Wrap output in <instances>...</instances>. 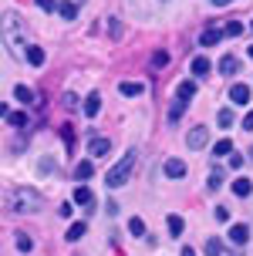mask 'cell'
<instances>
[{"label": "cell", "instance_id": "cell-1", "mask_svg": "<svg viewBox=\"0 0 253 256\" xmlns=\"http://www.w3.org/2000/svg\"><path fill=\"white\" fill-rule=\"evenodd\" d=\"M41 206H44V196L38 189H31V186H21V189L11 196V209L14 212H38Z\"/></svg>", "mask_w": 253, "mask_h": 256}, {"label": "cell", "instance_id": "cell-2", "mask_svg": "<svg viewBox=\"0 0 253 256\" xmlns=\"http://www.w3.org/2000/svg\"><path fill=\"white\" fill-rule=\"evenodd\" d=\"M132 168H135V152L122 155V162H118V166H112L108 172H105V186H112V189L125 186V182H128V176H132Z\"/></svg>", "mask_w": 253, "mask_h": 256}, {"label": "cell", "instance_id": "cell-3", "mask_svg": "<svg viewBox=\"0 0 253 256\" xmlns=\"http://www.w3.org/2000/svg\"><path fill=\"white\" fill-rule=\"evenodd\" d=\"M226 240H229L233 246H246V243H250V226H246V222H236V226H229Z\"/></svg>", "mask_w": 253, "mask_h": 256}, {"label": "cell", "instance_id": "cell-4", "mask_svg": "<svg viewBox=\"0 0 253 256\" xmlns=\"http://www.w3.org/2000/svg\"><path fill=\"white\" fill-rule=\"evenodd\" d=\"M223 38H226V27H206L199 34V44L202 48H213V44H219Z\"/></svg>", "mask_w": 253, "mask_h": 256}, {"label": "cell", "instance_id": "cell-5", "mask_svg": "<svg viewBox=\"0 0 253 256\" xmlns=\"http://www.w3.org/2000/svg\"><path fill=\"white\" fill-rule=\"evenodd\" d=\"M206 142H209V128H202V125H196L189 135H186V145H189V148H202Z\"/></svg>", "mask_w": 253, "mask_h": 256}, {"label": "cell", "instance_id": "cell-6", "mask_svg": "<svg viewBox=\"0 0 253 256\" xmlns=\"http://www.w3.org/2000/svg\"><path fill=\"white\" fill-rule=\"evenodd\" d=\"M165 176L169 179H182L186 176V162L182 158H165Z\"/></svg>", "mask_w": 253, "mask_h": 256}, {"label": "cell", "instance_id": "cell-7", "mask_svg": "<svg viewBox=\"0 0 253 256\" xmlns=\"http://www.w3.org/2000/svg\"><path fill=\"white\" fill-rule=\"evenodd\" d=\"M206 256H233V253L219 243V236H209V240H206Z\"/></svg>", "mask_w": 253, "mask_h": 256}, {"label": "cell", "instance_id": "cell-8", "mask_svg": "<svg viewBox=\"0 0 253 256\" xmlns=\"http://www.w3.org/2000/svg\"><path fill=\"white\" fill-rule=\"evenodd\" d=\"M108 148H112V142H108V138H91V145H88V152L95 155V158H105Z\"/></svg>", "mask_w": 253, "mask_h": 256}, {"label": "cell", "instance_id": "cell-9", "mask_svg": "<svg viewBox=\"0 0 253 256\" xmlns=\"http://www.w3.org/2000/svg\"><path fill=\"white\" fill-rule=\"evenodd\" d=\"M229 98H233V104H246L250 102V88L246 84H233L229 88Z\"/></svg>", "mask_w": 253, "mask_h": 256}, {"label": "cell", "instance_id": "cell-10", "mask_svg": "<svg viewBox=\"0 0 253 256\" xmlns=\"http://www.w3.org/2000/svg\"><path fill=\"white\" fill-rule=\"evenodd\" d=\"M186 108H189V102H186V98H179V94H176V102H172V108H169V122H179Z\"/></svg>", "mask_w": 253, "mask_h": 256}, {"label": "cell", "instance_id": "cell-11", "mask_svg": "<svg viewBox=\"0 0 253 256\" xmlns=\"http://www.w3.org/2000/svg\"><path fill=\"white\" fill-rule=\"evenodd\" d=\"M98 112H101V94H88V98H85V115L95 118Z\"/></svg>", "mask_w": 253, "mask_h": 256}, {"label": "cell", "instance_id": "cell-12", "mask_svg": "<svg viewBox=\"0 0 253 256\" xmlns=\"http://www.w3.org/2000/svg\"><path fill=\"white\" fill-rule=\"evenodd\" d=\"M75 202L78 206H91V202H95V196H91L88 186H75Z\"/></svg>", "mask_w": 253, "mask_h": 256}, {"label": "cell", "instance_id": "cell-13", "mask_svg": "<svg viewBox=\"0 0 253 256\" xmlns=\"http://www.w3.org/2000/svg\"><path fill=\"white\" fill-rule=\"evenodd\" d=\"M118 91H122L125 98H139V94H142V84H139V81H122V84H118Z\"/></svg>", "mask_w": 253, "mask_h": 256}, {"label": "cell", "instance_id": "cell-14", "mask_svg": "<svg viewBox=\"0 0 253 256\" xmlns=\"http://www.w3.org/2000/svg\"><path fill=\"white\" fill-rule=\"evenodd\" d=\"M233 192H236L240 199H246V196H250V192H253V182H250V179H243V176H240V179L233 182Z\"/></svg>", "mask_w": 253, "mask_h": 256}, {"label": "cell", "instance_id": "cell-15", "mask_svg": "<svg viewBox=\"0 0 253 256\" xmlns=\"http://www.w3.org/2000/svg\"><path fill=\"white\" fill-rule=\"evenodd\" d=\"M44 58H48V54H44V48H34V44L27 48V61L34 64V68H41V64H44Z\"/></svg>", "mask_w": 253, "mask_h": 256}, {"label": "cell", "instance_id": "cell-16", "mask_svg": "<svg viewBox=\"0 0 253 256\" xmlns=\"http://www.w3.org/2000/svg\"><path fill=\"white\" fill-rule=\"evenodd\" d=\"M7 122H11L14 128H27V125H31V118H27V112H11V115H7Z\"/></svg>", "mask_w": 253, "mask_h": 256}, {"label": "cell", "instance_id": "cell-17", "mask_svg": "<svg viewBox=\"0 0 253 256\" xmlns=\"http://www.w3.org/2000/svg\"><path fill=\"white\" fill-rule=\"evenodd\" d=\"M236 68H240V61H236L233 54H226V58L219 61V71H223V74H236Z\"/></svg>", "mask_w": 253, "mask_h": 256}, {"label": "cell", "instance_id": "cell-18", "mask_svg": "<svg viewBox=\"0 0 253 256\" xmlns=\"http://www.w3.org/2000/svg\"><path fill=\"white\" fill-rule=\"evenodd\" d=\"M75 176H78V179H91V176H95V166H91L88 158H85V162H78V168H75Z\"/></svg>", "mask_w": 253, "mask_h": 256}, {"label": "cell", "instance_id": "cell-19", "mask_svg": "<svg viewBox=\"0 0 253 256\" xmlns=\"http://www.w3.org/2000/svg\"><path fill=\"white\" fill-rule=\"evenodd\" d=\"M58 10H61L64 20H75V17H78V4H75V0H68V4H61V7H58Z\"/></svg>", "mask_w": 253, "mask_h": 256}, {"label": "cell", "instance_id": "cell-20", "mask_svg": "<svg viewBox=\"0 0 253 256\" xmlns=\"http://www.w3.org/2000/svg\"><path fill=\"white\" fill-rule=\"evenodd\" d=\"M176 94H179V98H186V102H189L192 94H196V81H182V84L176 88Z\"/></svg>", "mask_w": 253, "mask_h": 256}, {"label": "cell", "instance_id": "cell-21", "mask_svg": "<svg viewBox=\"0 0 253 256\" xmlns=\"http://www.w3.org/2000/svg\"><path fill=\"white\" fill-rule=\"evenodd\" d=\"M14 94H17V102H24V104L34 102V91L27 88V84H17V88H14Z\"/></svg>", "mask_w": 253, "mask_h": 256}, {"label": "cell", "instance_id": "cell-22", "mask_svg": "<svg viewBox=\"0 0 253 256\" xmlns=\"http://www.w3.org/2000/svg\"><path fill=\"white\" fill-rule=\"evenodd\" d=\"M17 250H21V253H31V250H34V240H31L27 232H17Z\"/></svg>", "mask_w": 253, "mask_h": 256}, {"label": "cell", "instance_id": "cell-23", "mask_svg": "<svg viewBox=\"0 0 253 256\" xmlns=\"http://www.w3.org/2000/svg\"><path fill=\"white\" fill-rule=\"evenodd\" d=\"M192 74H209V61L206 58H192Z\"/></svg>", "mask_w": 253, "mask_h": 256}, {"label": "cell", "instance_id": "cell-24", "mask_svg": "<svg viewBox=\"0 0 253 256\" xmlns=\"http://www.w3.org/2000/svg\"><path fill=\"white\" fill-rule=\"evenodd\" d=\"M85 230H88V226H85V222H75V226H71V230H68V240H71V243H78V240H81V236H85Z\"/></svg>", "mask_w": 253, "mask_h": 256}, {"label": "cell", "instance_id": "cell-25", "mask_svg": "<svg viewBox=\"0 0 253 256\" xmlns=\"http://www.w3.org/2000/svg\"><path fill=\"white\" fill-rule=\"evenodd\" d=\"M229 148H233V142H229V138H219L213 145V155H229Z\"/></svg>", "mask_w": 253, "mask_h": 256}, {"label": "cell", "instance_id": "cell-26", "mask_svg": "<svg viewBox=\"0 0 253 256\" xmlns=\"http://www.w3.org/2000/svg\"><path fill=\"white\" fill-rule=\"evenodd\" d=\"M216 122H219V128H229V125H233V112H229V108H223V112L216 115Z\"/></svg>", "mask_w": 253, "mask_h": 256}, {"label": "cell", "instance_id": "cell-27", "mask_svg": "<svg viewBox=\"0 0 253 256\" xmlns=\"http://www.w3.org/2000/svg\"><path fill=\"white\" fill-rule=\"evenodd\" d=\"M169 232L172 236H182V216H169Z\"/></svg>", "mask_w": 253, "mask_h": 256}, {"label": "cell", "instance_id": "cell-28", "mask_svg": "<svg viewBox=\"0 0 253 256\" xmlns=\"http://www.w3.org/2000/svg\"><path fill=\"white\" fill-rule=\"evenodd\" d=\"M165 64H169V54H165V51L152 54V68H165Z\"/></svg>", "mask_w": 253, "mask_h": 256}, {"label": "cell", "instance_id": "cell-29", "mask_svg": "<svg viewBox=\"0 0 253 256\" xmlns=\"http://www.w3.org/2000/svg\"><path fill=\"white\" fill-rule=\"evenodd\" d=\"M219 186H223V172L213 168V172H209V189H219Z\"/></svg>", "mask_w": 253, "mask_h": 256}, {"label": "cell", "instance_id": "cell-30", "mask_svg": "<svg viewBox=\"0 0 253 256\" xmlns=\"http://www.w3.org/2000/svg\"><path fill=\"white\" fill-rule=\"evenodd\" d=\"M236 34H243V24L240 20H229L226 24V38H236Z\"/></svg>", "mask_w": 253, "mask_h": 256}, {"label": "cell", "instance_id": "cell-31", "mask_svg": "<svg viewBox=\"0 0 253 256\" xmlns=\"http://www.w3.org/2000/svg\"><path fill=\"white\" fill-rule=\"evenodd\" d=\"M128 230L135 232V236H142V232H145V222H142V219L135 216V219H132V222H128Z\"/></svg>", "mask_w": 253, "mask_h": 256}, {"label": "cell", "instance_id": "cell-32", "mask_svg": "<svg viewBox=\"0 0 253 256\" xmlns=\"http://www.w3.org/2000/svg\"><path fill=\"white\" fill-rule=\"evenodd\" d=\"M38 7H41V10H54V7H58V0H38Z\"/></svg>", "mask_w": 253, "mask_h": 256}, {"label": "cell", "instance_id": "cell-33", "mask_svg": "<svg viewBox=\"0 0 253 256\" xmlns=\"http://www.w3.org/2000/svg\"><path fill=\"white\" fill-rule=\"evenodd\" d=\"M64 142H68V148H75V132L71 128H64Z\"/></svg>", "mask_w": 253, "mask_h": 256}, {"label": "cell", "instance_id": "cell-34", "mask_svg": "<svg viewBox=\"0 0 253 256\" xmlns=\"http://www.w3.org/2000/svg\"><path fill=\"white\" fill-rule=\"evenodd\" d=\"M216 219H219V222H226V219H229V209H223V206H219V209H216Z\"/></svg>", "mask_w": 253, "mask_h": 256}, {"label": "cell", "instance_id": "cell-35", "mask_svg": "<svg viewBox=\"0 0 253 256\" xmlns=\"http://www.w3.org/2000/svg\"><path fill=\"white\" fill-rule=\"evenodd\" d=\"M243 128H250V132H253V112H246V118H243Z\"/></svg>", "mask_w": 253, "mask_h": 256}, {"label": "cell", "instance_id": "cell-36", "mask_svg": "<svg viewBox=\"0 0 253 256\" xmlns=\"http://www.w3.org/2000/svg\"><path fill=\"white\" fill-rule=\"evenodd\" d=\"M216 7H226V4H233V0H213Z\"/></svg>", "mask_w": 253, "mask_h": 256}, {"label": "cell", "instance_id": "cell-37", "mask_svg": "<svg viewBox=\"0 0 253 256\" xmlns=\"http://www.w3.org/2000/svg\"><path fill=\"white\" fill-rule=\"evenodd\" d=\"M182 256H196V253H192V250H189V246H186V250H182Z\"/></svg>", "mask_w": 253, "mask_h": 256}, {"label": "cell", "instance_id": "cell-38", "mask_svg": "<svg viewBox=\"0 0 253 256\" xmlns=\"http://www.w3.org/2000/svg\"><path fill=\"white\" fill-rule=\"evenodd\" d=\"M250 58H253V48H250Z\"/></svg>", "mask_w": 253, "mask_h": 256}]
</instances>
